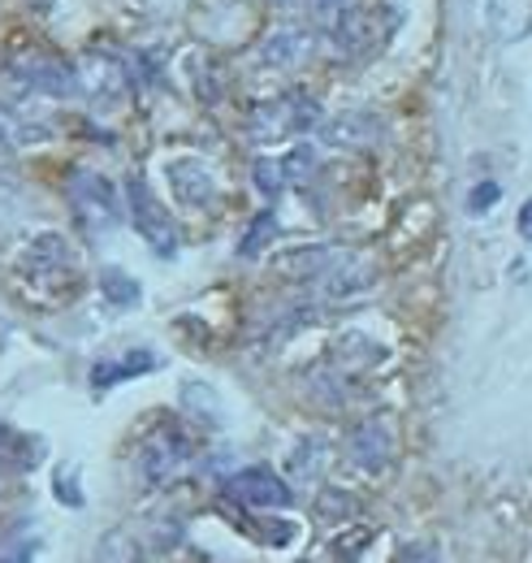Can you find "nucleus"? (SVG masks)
<instances>
[{"mask_svg": "<svg viewBox=\"0 0 532 563\" xmlns=\"http://www.w3.org/2000/svg\"><path fill=\"white\" fill-rule=\"evenodd\" d=\"M256 187L265 191L268 200L286 191V169H281V156H261V161H256Z\"/></svg>", "mask_w": 532, "mask_h": 563, "instance_id": "nucleus-18", "label": "nucleus"}, {"mask_svg": "<svg viewBox=\"0 0 532 563\" xmlns=\"http://www.w3.org/2000/svg\"><path fill=\"white\" fill-rule=\"evenodd\" d=\"M485 18L498 44H520L532 35V0H489Z\"/></svg>", "mask_w": 532, "mask_h": 563, "instance_id": "nucleus-11", "label": "nucleus"}, {"mask_svg": "<svg viewBox=\"0 0 532 563\" xmlns=\"http://www.w3.org/2000/svg\"><path fill=\"white\" fill-rule=\"evenodd\" d=\"M96 563H143V542L131 529H109L96 547Z\"/></svg>", "mask_w": 532, "mask_h": 563, "instance_id": "nucleus-16", "label": "nucleus"}, {"mask_svg": "<svg viewBox=\"0 0 532 563\" xmlns=\"http://www.w3.org/2000/svg\"><path fill=\"white\" fill-rule=\"evenodd\" d=\"M13 78L18 82H26L31 91H44V96H78V70L62 62L57 53H44V48H26V53H18L13 57Z\"/></svg>", "mask_w": 532, "mask_h": 563, "instance_id": "nucleus-3", "label": "nucleus"}, {"mask_svg": "<svg viewBox=\"0 0 532 563\" xmlns=\"http://www.w3.org/2000/svg\"><path fill=\"white\" fill-rule=\"evenodd\" d=\"M69 205H74L78 221H82L91 234L113 230V225H118V217H122L113 183H109V178H100V174H91V169H78V174L69 178Z\"/></svg>", "mask_w": 532, "mask_h": 563, "instance_id": "nucleus-2", "label": "nucleus"}, {"mask_svg": "<svg viewBox=\"0 0 532 563\" xmlns=\"http://www.w3.org/2000/svg\"><path fill=\"white\" fill-rule=\"evenodd\" d=\"M191 460V438L182 433V429H160V433H152L147 442H143V451H138V464H143V477L147 482H169L182 464Z\"/></svg>", "mask_w": 532, "mask_h": 563, "instance_id": "nucleus-7", "label": "nucleus"}, {"mask_svg": "<svg viewBox=\"0 0 532 563\" xmlns=\"http://www.w3.org/2000/svg\"><path fill=\"white\" fill-rule=\"evenodd\" d=\"M498 183H480V187H472V200H467V209L472 212H489L494 205H498Z\"/></svg>", "mask_w": 532, "mask_h": 563, "instance_id": "nucleus-21", "label": "nucleus"}, {"mask_svg": "<svg viewBox=\"0 0 532 563\" xmlns=\"http://www.w3.org/2000/svg\"><path fill=\"white\" fill-rule=\"evenodd\" d=\"M321 135L333 147H373V143L381 140V118H373V113H342V118H333V122L321 126Z\"/></svg>", "mask_w": 532, "mask_h": 563, "instance_id": "nucleus-13", "label": "nucleus"}, {"mask_svg": "<svg viewBox=\"0 0 532 563\" xmlns=\"http://www.w3.org/2000/svg\"><path fill=\"white\" fill-rule=\"evenodd\" d=\"M273 230H277V217H273V212H261V217L252 221V234H247V243H243V256H256V252L265 247V239H273Z\"/></svg>", "mask_w": 532, "mask_h": 563, "instance_id": "nucleus-19", "label": "nucleus"}, {"mask_svg": "<svg viewBox=\"0 0 532 563\" xmlns=\"http://www.w3.org/2000/svg\"><path fill=\"white\" fill-rule=\"evenodd\" d=\"M100 286H104V295H109L118 308H131V303H138V282L126 278L122 269H104V274H100Z\"/></svg>", "mask_w": 532, "mask_h": 563, "instance_id": "nucleus-17", "label": "nucleus"}, {"mask_svg": "<svg viewBox=\"0 0 532 563\" xmlns=\"http://www.w3.org/2000/svg\"><path fill=\"white\" fill-rule=\"evenodd\" d=\"M126 200H131V225L147 239V247H152L156 256H174V252H178V230H174V221H169L165 205L147 191L143 178H131Z\"/></svg>", "mask_w": 532, "mask_h": 563, "instance_id": "nucleus-4", "label": "nucleus"}, {"mask_svg": "<svg viewBox=\"0 0 532 563\" xmlns=\"http://www.w3.org/2000/svg\"><path fill=\"white\" fill-rule=\"evenodd\" d=\"M74 70H78V91H87V96L100 100V104L122 100L126 87H131V66H126V57H118V53H87Z\"/></svg>", "mask_w": 532, "mask_h": 563, "instance_id": "nucleus-6", "label": "nucleus"}, {"mask_svg": "<svg viewBox=\"0 0 532 563\" xmlns=\"http://www.w3.org/2000/svg\"><path fill=\"white\" fill-rule=\"evenodd\" d=\"M22 143V122H13L9 113H0V147H13Z\"/></svg>", "mask_w": 532, "mask_h": 563, "instance_id": "nucleus-22", "label": "nucleus"}, {"mask_svg": "<svg viewBox=\"0 0 532 563\" xmlns=\"http://www.w3.org/2000/svg\"><path fill=\"white\" fill-rule=\"evenodd\" d=\"M351 455L359 468H381L390 460V433L386 424H359V433L351 438Z\"/></svg>", "mask_w": 532, "mask_h": 563, "instance_id": "nucleus-15", "label": "nucleus"}, {"mask_svg": "<svg viewBox=\"0 0 532 563\" xmlns=\"http://www.w3.org/2000/svg\"><path fill=\"white\" fill-rule=\"evenodd\" d=\"M312 48H317V40L308 35V31H277V35H268L265 48H261V62H265L268 70H299V66H308V57H312Z\"/></svg>", "mask_w": 532, "mask_h": 563, "instance_id": "nucleus-10", "label": "nucleus"}, {"mask_svg": "<svg viewBox=\"0 0 532 563\" xmlns=\"http://www.w3.org/2000/svg\"><path fill=\"white\" fill-rule=\"evenodd\" d=\"M520 239H529L532 243V200L520 205Z\"/></svg>", "mask_w": 532, "mask_h": 563, "instance_id": "nucleus-23", "label": "nucleus"}, {"mask_svg": "<svg viewBox=\"0 0 532 563\" xmlns=\"http://www.w3.org/2000/svg\"><path fill=\"white\" fill-rule=\"evenodd\" d=\"M346 265V256L342 252H333V247H303V252H286L281 261H277V269L286 274V278H333L337 269Z\"/></svg>", "mask_w": 532, "mask_h": 563, "instance_id": "nucleus-12", "label": "nucleus"}, {"mask_svg": "<svg viewBox=\"0 0 532 563\" xmlns=\"http://www.w3.org/2000/svg\"><path fill=\"white\" fill-rule=\"evenodd\" d=\"M312 4V13L325 22V26H333V22H342L346 13H351V0H308Z\"/></svg>", "mask_w": 532, "mask_h": 563, "instance_id": "nucleus-20", "label": "nucleus"}, {"mask_svg": "<svg viewBox=\"0 0 532 563\" xmlns=\"http://www.w3.org/2000/svg\"><path fill=\"white\" fill-rule=\"evenodd\" d=\"M277 4H286V0H277Z\"/></svg>", "mask_w": 532, "mask_h": 563, "instance_id": "nucleus-24", "label": "nucleus"}, {"mask_svg": "<svg viewBox=\"0 0 532 563\" xmlns=\"http://www.w3.org/2000/svg\"><path fill=\"white\" fill-rule=\"evenodd\" d=\"M312 122H321V109H317L312 96H299V91L295 96H277V100H268L252 113V140L277 143L286 135L308 131Z\"/></svg>", "mask_w": 532, "mask_h": 563, "instance_id": "nucleus-1", "label": "nucleus"}, {"mask_svg": "<svg viewBox=\"0 0 532 563\" xmlns=\"http://www.w3.org/2000/svg\"><path fill=\"white\" fill-rule=\"evenodd\" d=\"M165 174H169V187H174V196H178L187 209H208V205L217 200V183H212V174L203 169L196 156H182V161H174Z\"/></svg>", "mask_w": 532, "mask_h": 563, "instance_id": "nucleus-9", "label": "nucleus"}, {"mask_svg": "<svg viewBox=\"0 0 532 563\" xmlns=\"http://www.w3.org/2000/svg\"><path fill=\"white\" fill-rule=\"evenodd\" d=\"M156 368V355L152 352H131L122 355V360H100L96 368H91V386H118V382H126V377H138V373H152Z\"/></svg>", "mask_w": 532, "mask_h": 563, "instance_id": "nucleus-14", "label": "nucleus"}, {"mask_svg": "<svg viewBox=\"0 0 532 563\" xmlns=\"http://www.w3.org/2000/svg\"><path fill=\"white\" fill-rule=\"evenodd\" d=\"M230 494L239 503H247V507H286L290 503V486L273 468H265V464L243 468L239 477H230Z\"/></svg>", "mask_w": 532, "mask_h": 563, "instance_id": "nucleus-8", "label": "nucleus"}, {"mask_svg": "<svg viewBox=\"0 0 532 563\" xmlns=\"http://www.w3.org/2000/svg\"><path fill=\"white\" fill-rule=\"evenodd\" d=\"M18 274L26 282H35V286H57L62 278L69 282L78 274V256H74V247H69L62 234H40V239L22 252Z\"/></svg>", "mask_w": 532, "mask_h": 563, "instance_id": "nucleus-5", "label": "nucleus"}]
</instances>
